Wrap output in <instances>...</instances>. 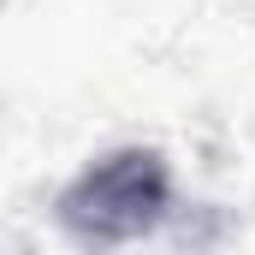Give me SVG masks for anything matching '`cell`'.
Listing matches in <instances>:
<instances>
[{
  "label": "cell",
  "mask_w": 255,
  "mask_h": 255,
  "mask_svg": "<svg viewBox=\"0 0 255 255\" xmlns=\"http://www.w3.org/2000/svg\"><path fill=\"white\" fill-rule=\"evenodd\" d=\"M166 214H172V166L160 148H142V142L101 154L60 190V226L95 250L148 238Z\"/></svg>",
  "instance_id": "cell-1"
}]
</instances>
